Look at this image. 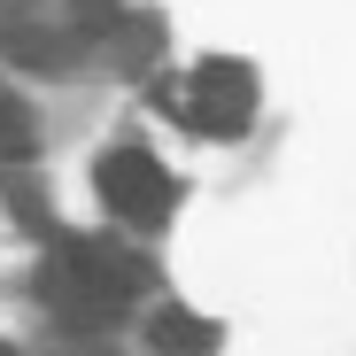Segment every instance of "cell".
Wrapping results in <instances>:
<instances>
[{
  "label": "cell",
  "instance_id": "5",
  "mask_svg": "<svg viewBox=\"0 0 356 356\" xmlns=\"http://www.w3.org/2000/svg\"><path fill=\"white\" fill-rule=\"evenodd\" d=\"M16 155H31V116L16 101H0V163H16Z\"/></svg>",
  "mask_w": 356,
  "mask_h": 356
},
{
  "label": "cell",
  "instance_id": "3",
  "mask_svg": "<svg viewBox=\"0 0 356 356\" xmlns=\"http://www.w3.org/2000/svg\"><path fill=\"white\" fill-rule=\"evenodd\" d=\"M186 124L202 132V140H241L248 124H256V70L248 63H202L194 78H186Z\"/></svg>",
  "mask_w": 356,
  "mask_h": 356
},
{
  "label": "cell",
  "instance_id": "1",
  "mask_svg": "<svg viewBox=\"0 0 356 356\" xmlns=\"http://www.w3.org/2000/svg\"><path fill=\"white\" fill-rule=\"evenodd\" d=\"M147 294V264L124 241H54L39 264V302L54 310V325L70 333H101L116 325Z\"/></svg>",
  "mask_w": 356,
  "mask_h": 356
},
{
  "label": "cell",
  "instance_id": "2",
  "mask_svg": "<svg viewBox=\"0 0 356 356\" xmlns=\"http://www.w3.org/2000/svg\"><path fill=\"white\" fill-rule=\"evenodd\" d=\"M93 186L108 202L116 225H132V232H155L170 209H178V186H170V170L147 155V147H108L93 163Z\"/></svg>",
  "mask_w": 356,
  "mask_h": 356
},
{
  "label": "cell",
  "instance_id": "4",
  "mask_svg": "<svg viewBox=\"0 0 356 356\" xmlns=\"http://www.w3.org/2000/svg\"><path fill=\"white\" fill-rule=\"evenodd\" d=\"M147 341H155V356H217V325L209 318H194L186 302H163L155 318H147Z\"/></svg>",
  "mask_w": 356,
  "mask_h": 356
},
{
  "label": "cell",
  "instance_id": "6",
  "mask_svg": "<svg viewBox=\"0 0 356 356\" xmlns=\"http://www.w3.org/2000/svg\"><path fill=\"white\" fill-rule=\"evenodd\" d=\"M0 356H16V348H8V341H0Z\"/></svg>",
  "mask_w": 356,
  "mask_h": 356
}]
</instances>
